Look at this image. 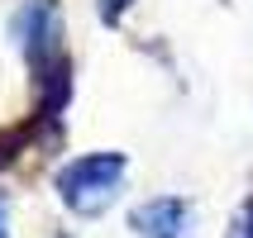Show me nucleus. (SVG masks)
<instances>
[{
	"label": "nucleus",
	"mask_w": 253,
	"mask_h": 238,
	"mask_svg": "<svg viewBox=\"0 0 253 238\" xmlns=\"http://www.w3.org/2000/svg\"><path fill=\"white\" fill-rule=\"evenodd\" d=\"M186 205L177 196H158L148 200V205H139L134 210V229H139L143 238H182L186 234Z\"/></svg>",
	"instance_id": "obj_3"
},
{
	"label": "nucleus",
	"mask_w": 253,
	"mask_h": 238,
	"mask_svg": "<svg viewBox=\"0 0 253 238\" xmlns=\"http://www.w3.org/2000/svg\"><path fill=\"white\" fill-rule=\"evenodd\" d=\"M225 238H253V200L239 205V214H234V224L225 229Z\"/></svg>",
	"instance_id": "obj_4"
},
{
	"label": "nucleus",
	"mask_w": 253,
	"mask_h": 238,
	"mask_svg": "<svg viewBox=\"0 0 253 238\" xmlns=\"http://www.w3.org/2000/svg\"><path fill=\"white\" fill-rule=\"evenodd\" d=\"M0 238H10V200L0 196Z\"/></svg>",
	"instance_id": "obj_6"
},
{
	"label": "nucleus",
	"mask_w": 253,
	"mask_h": 238,
	"mask_svg": "<svg viewBox=\"0 0 253 238\" xmlns=\"http://www.w3.org/2000/svg\"><path fill=\"white\" fill-rule=\"evenodd\" d=\"M125 186V153H86L57 167V196L72 214H100Z\"/></svg>",
	"instance_id": "obj_2"
},
{
	"label": "nucleus",
	"mask_w": 253,
	"mask_h": 238,
	"mask_svg": "<svg viewBox=\"0 0 253 238\" xmlns=\"http://www.w3.org/2000/svg\"><path fill=\"white\" fill-rule=\"evenodd\" d=\"M129 5H134V0H100V19H105V24H120Z\"/></svg>",
	"instance_id": "obj_5"
},
{
	"label": "nucleus",
	"mask_w": 253,
	"mask_h": 238,
	"mask_svg": "<svg viewBox=\"0 0 253 238\" xmlns=\"http://www.w3.org/2000/svg\"><path fill=\"white\" fill-rule=\"evenodd\" d=\"M14 34L24 48L34 81L43 96V119H57V110L72 96V67H67V48H62V14L57 0H29L24 10L14 14Z\"/></svg>",
	"instance_id": "obj_1"
}]
</instances>
